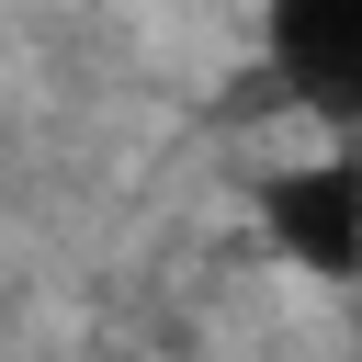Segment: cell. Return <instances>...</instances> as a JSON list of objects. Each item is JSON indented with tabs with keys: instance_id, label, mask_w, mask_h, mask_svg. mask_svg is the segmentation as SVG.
Wrapping results in <instances>:
<instances>
[{
	"instance_id": "6da1fadb",
	"label": "cell",
	"mask_w": 362,
	"mask_h": 362,
	"mask_svg": "<svg viewBox=\"0 0 362 362\" xmlns=\"http://www.w3.org/2000/svg\"><path fill=\"white\" fill-rule=\"evenodd\" d=\"M260 226L294 272L317 283H351L362 272V158H305V170H272L260 181Z\"/></svg>"
},
{
	"instance_id": "7a4b0ae2",
	"label": "cell",
	"mask_w": 362,
	"mask_h": 362,
	"mask_svg": "<svg viewBox=\"0 0 362 362\" xmlns=\"http://www.w3.org/2000/svg\"><path fill=\"white\" fill-rule=\"evenodd\" d=\"M272 68L305 113L362 124V0H272Z\"/></svg>"
}]
</instances>
